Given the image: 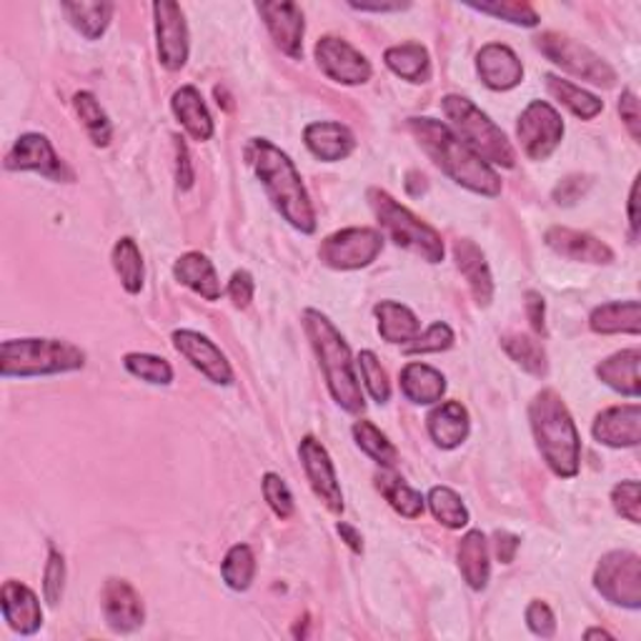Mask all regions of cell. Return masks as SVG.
<instances>
[{
  "label": "cell",
  "mask_w": 641,
  "mask_h": 641,
  "mask_svg": "<svg viewBox=\"0 0 641 641\" xmlns=\"http://www.w3.org/2000/svg\"><path fill=\"white\" fill-rule=\"evenodd\" d=\"M411 133L432 155L434 163L446 176H452L459 186L474 191V194L497 198L501 194V178L487 161H481L469 145L454 135L452 128L436 121V118H411Z\"/></svg>",
  "instance_id": "1"
},
{
  "label": "cell",
  "mask_w": 641,
  "mask_h": 641,
  "mask_svg": "<svg viewBox=\"0 0 641 641\" xmlns=\"http://www.w3.org/2000/svg\"><path fill=\"white\" fill-rule=\"evenodd\" d=\"M251 163L256 173H259L261 183L269 191L273 206L279 208V214L286 221L298 228L301 233H314L316 231V214L311 206V198L306 194L304 183L293 161L276 145L265 139H253L249 145Z\"/></svg>",
  "instance_id": "2"
},
{
  "label": "cell",
  "mask_w": 641,
  "mask_h": 641,
  "mask_svg": "<svg viewBox=\"0 0 641 641\" xmlns=\"http://www.w3.org/2000/svg\"><path fill=\"white\" fill-rule=\"evenodd\" d=\"M531 428H534L539 452H542L548 469L562 479H572L579 474L582 438L576 424L558 399L556 391H542L529 406Z\"/></svg>",
  "instance_id": "3"
},
{
  "label": "cell",
  "mask_w": 641,
  "mask_h": 641,
  "mask_svg": "<svg viewBox=\"0 0 641 641\" xmlns=\"http://www.w3.org/2000/svg\"><path fill=\"white\" fill-rule=\"evenodd\" d=\"M304 328L311 338V346L324 369V377L328 383V391L338 406H344L351 414H359L366 409L363 393L354 371V356L349 344L338 334V328L324 314L308 308L304 314Z\"/></svg>",
  "instance_id": "4"
},
{
  "label": "cell",
  "mask_w": 641,
  "mask_h": 641,
  "mask_svg": "<svg viewBox=\"0 0 641 641\" xmlns=\"http://www.w3.org/2000/svg\"><path fill=\"white\" fill-rule=\"evenodd\" d=\"M86 366V354L58 338H18L0 346V377L29 379L68 373Z\"/></svg>",
  "instance_id": "5"
},
{
  "label": "cell",
  "mask_w": 641,
  "mask_h": 641,
  "mask_svg": "<svg viewBox=\"0 0 641 641\" xmlns=\"http://www.w3.org/2000/svg\"><path fill=\"white\" fill-rule=\"evenodd\" d=\"M442 108L454 126L456 139L469 145L481 161L497 163V166L503 169H514L517 153L507 141V135H503L501 128L493 123L487 113H481L469 98L446 96L442 100Z\"/></svg>",
  "instance_id": "6"
},
{
  "label": "cell",
  "mask_w": 641,
  "mask_h": 641,
  "mask_svg": "<svg viewBox=\"0 0 641 641\" xmlns=\"http://www.w3.org/2000/svg\"><path fill=\"white\" fill-rule=\"evenodd\" d=\"M369 204L381 221V226L387 228V233L391 236L393 243L401 246V249L414 251L428 263L444 261L442 236H438L432 226L411 214L409 208L401 206L396 198H391L387 191L371 188Z\"/></svg>",
  "instance_id": "7"
},
{
  "label": "cell",
  "mask_w": 641,
  "mask_h": 641,
  "mask_svg": "<svg viewBox=\"0 0 641 641\" xmlns=\"http://www.w3.org/2000/svg\"><path fill=\"white\" fill-rule=\"evenodd\" d=\"M536 48L542 51L548 61L556 63L558 68H564L576 78L589 80V84L604 88H611L617 84V70L579 41L566 39V35L558 33H544L536 39Z\"/></svg>",
  "instance_id": "8"
},
{
  "label": "cell",
  "mask_w": 641,
  "mask_h": 641,
  "mask_svg": "<svg viewBox=\"0 0 641 641\" xmlns=\"http://www.w3.org/2000/svg\"><path fill=\"white\" fill-rule=\"evenodd\" d=\"M599 594L627 609L641 607V558L631 552H611L599 562L594 574Z\"/></svg>",
  "instance_id": "9"
},
{
  "label": "cell",
  "mask_w": 641,
  "mask_h": 641,
  "mask_svg": "<svg viewBox=\"0 0 641 641\" xmlns=\"http://www.w3.org/2000/svg\"><path fill=\"white\" fill-rule=\"evenodd\" d=\"M381 251L383 236L377 228H344L320 243L318 259L336 271H354L377 261Z\"/></svg>",
  "instance_id": "10"
},
{
  "label": "cell",
  "mask_w": 641,
  "mask_h": 641,
  "mask_svg": "<svg viewBox=\"0 0 641 641\" xmlns=\"http://www.w3.org/2000/svg\"><path fill=\"white\" fill-rule=\"evenodd\" d=\"M517 135L531 161H546L564 135V121L546 100H531L521 113Z\"/></svg>",
  "instance_id": "11"
},
{
  "label": "cell",
  "mask_w": 641,
  "mask_h": 641,
  "mask_svg": "<svg viewBox=\"0 0 641 641\" xmlns=\"http://www.w3.org/2000/svg\"><path fill=\"white\" fill-rule=\"evenodd\" d=\"M8 171H35L51 181H73V171L63 163L51 141L41 133H25L6 159Z\"/></svg>",
  "instance_id": "12"
},
{
  "label": "cell",
  "mask_w": 641,
  "mask_h": 641,
  "mask_svg": "<svg viewBox=\"0 0 641 641\" xmlns=\"http://www.w3.org/2000/svg\"><path fill=\"white\" fill-rule=\"evenodd\" d=\"M316 61L320 70L336 84L359 86L371 78V63L366 61V56H361L346 41L334 39V35H326L316 43Z\"/></svg>",
  "instance_id": "13"
},
{
  "label": "cell",
  "mask_w": 641,
  "mask_h": 641,
  "mask_svg": "<svg viewBox=\"0 0 641 641\" xmlns=\"http://www.w3.org/2000/svg\"><path fill=\"white\" fill-rule=\"evenodd\" d=\"M153 15L161 66L169 70H181L188 61V29L181 6L161 0V3L153 6Z\"/></svg>",
  "instance_id": "14"
},
{
  "label": "cell",
  "mask_w": 641,
  "mask_h": 641,
  "mask_svg": "<svg viewBox=\"0 0 641 641\" xmlns=\"http://www.w3.org/2000/svg\"><path fill=\"white\" fill-rule=\"evenodd\" d=\"M259 13L273 43L289 58L298 61L304 56V13H301L296 3H289V0H269V3L259 6Z\"/></svg>",
  "instance_id": "15"
},
{
  "label": "cell",
  "mask_w": 641,
  "mask_h": 641,
  "mask_svg": "<svg viewBox=\"0 0 641 641\" xmlns=\"http://www.w3.org/2000/svg\"><path fill=\"white\" fill-rule=\"evenodd\" d=\"M298 456L316 497L324 501L334 514H341L344 493H341V487H338L332 456L326 454V448L320 446V442H316L314 436H306L298 446Z\"/></svg>",
  "instance_id": "16"
},
{
  "label": "cell",
  "mask_w": 641,
  "mask_h": 641,
  "mask_svg": "<svg viewBox=\"0 0 641 641\" xmlns=\"http://www.w3.org/2000/svg\"><path fill=\"white\" fill-rule=\"evenodd\" d=\"M100 607L104 617L116 634H131L139 629L145 619L143 601L139 591L123 579H108L104 591H100Z\"/></svg>",
  "instance_id": "17"
},
{
  "label": "cell",
  "mask_w": 641,
  "mask_h": 641,
  "mask_svg": "<svg viewBox=\"0 0 641 641\" xmlns=\"http://www.w3.org/2000/svg\"><path fill=\"white\" fill-rule=\"evenodd\" d=\"M173 346H176V351L181 356H186L191 366H196L208 381L221 383V387H228V383L233 381V371L231 366H228L226 356L204 334L176 332L173 334Z\"/></svg>",
  "instance_id": "18"
},
{
  "label": "cell",
  "mask_w": 641,
  "mask_h": 641,
  "mask_svg": "<svg viewBox=\"0 0 641 641\" xmlns=\"http://www.w3.org/2000/svg\"><path fill=\"white\" fill-rule=\"evenodd\" d=\"M476 68L484 86L491 90H511L524 80V66L509 45L489 43L476 56Z\"/></svg>",
  "instance_id": "19"
},
{
  "label": "cell",
  "mask_w": 641,
  "mask_h": 641,
  "mask_svg": "<svg viewBox=\"0 0 641 641\" xmlns=\"http://www.w3.org/2000/svg\"><path fill=\"white\" fill-rule=\"evenodd\" d=\"M594 438L604 446L627 448L641 442V409L639 404L611 406L594 421Z\"/></svg>",
  "instance_id": "20"
},
{
  "label": "cell",
  "mask_w": 641,
  "mask_h": 641,
  "mask_svg": "<svg viewBox=\"0 0 641 641\" xmlns=\"http://www.w3.org/2000/svg\"><path fill=\"white\" fill-rule=\"evenodd\" d=\"M0 607H3V619L8 627L18 634L29 637L35 634L43 624L41 601L29 586L21 582H6L3 591H0Z\"/></svg>",
  "instance_id": "21"
},
{
  "label": "cell",
  "mask_w": 641,
  "mask_h": 641,
  "mask_svg": "<svg viewBox=\"0 0 641 641\" xmlns=\"http://www.w3.org/2000/svg\"><path fill=\"white\" fill-rule=\"evenodd\" d=\"M546 246L558 256H564V259H572V261L601 263V265L613 261V251L607 243L589 233L574 231V228H562V226L548 228Z\"/></svg>",
  "instance_id": "22"
},
{
  "label": "cell",
  "mask_w": 641,
  "mask_h": 641,
  "mask_svg": "<svg viewBox=\"0 0 641 641\" xmlns=\"http://www.w3.org/2000/svg\"><path fill=\"white\" fill-rule=\"evenodd\" d=\"M454 259L456 265H459L461 276L469 283L474 298L481 306H489L493 298V279L479 246L469 241V238H459V241H454Z\"/></svg>",
  "instance_id": "23"
},
{
  "label": "cell",
  "mask_w": 641,
  "mask_h": 641,
  "mask_svg": "<svg viewBox=\"0 0 641 641\" xmlns=\"http://www.w3.org/2000/svg\"><path fill=\"white\" fill-rule=\"evenodd\" d=\"M304 141L308 145V151L320 161H344L349 159L351 151L356 149V139L349 128L334 121H318L306 126Z\"/></svg>",
  "instance_id": "24"
},
{
  "label": "cell",
  "mask_w": 641,
  "mask_h": 641,
  "mask_svg": "<svg viewBox=\"0 0 641 641\" xmlns=\"http://www.w3.org/2000/svg\"><path fill=\"white\" fill-rule=\"evenodd\" d=\"M428 434L442 448H456L466 442L469 436V411H466L459 401H444L436 406L426 419Z\"/></svg>",
  "instance_id": "25"
},
{
  "label": "cell",
  "mask_w": 641,
  "mask_h": 641,
  "mask_svg": "<svg viewBox=\"0 0 641 641\" xmlns=\"http://www.w3.org/2000/svg\"><path fill=\"white\" fill-rule=\"evenodd\" d=\"M401 391L411 404H438L446 393V379L442 377V371L426 363H406L404 371H401Z\"/></svg>",
  "instance_id": "26"
},
{
  "label": "cell",
  "mask_w": 641,
  "mask_h": 641,
  "mask_svg": "<svg viewBox=\"0 0 641 641\" xmlns=\"http://www.w3.org/2000/svg\"><path fill=\"white\" fill-rule=\"evenodd\" d=\"M173 276H176L183 286H188L191 291H196L198 296H204L206 301H218L221 298V281L216 276L214 263H210L204 253H186L181 256L173 265Z\"/></svg>",
  "instance_id": "27"
},
{
  "label": "cell",
  "mask_w": 641,
  "mask_h": 641,
  "mask_svg": "<svg viewBox=\"0 0 641 641\" xmlns=\"http://www.w3.org/2000/svg\"><path fill=\"white\" fill-rule=\"evenodd\" d=\"M639 361L641 351L639 349H627L609 356L607 361H601L597 366V377L607 383L609 389L624 393V396L637 399L641 393V381H639Z\"/></svg>",
  "instance_id": "28"
},
{
  "label": "cell",
  "mask_w": 641,
  "mask_h": 641,
  "mask_svg": "<svg viewBox=\"0 0 641 641\" xmlns=\"http://www.w3.org/2000/svg\"><path fill=\"white\" fill-rule=\"evenodd\" d=\"M171 106L181 126L186 128L188 135H194L196 141H208L210 135H214V118H210L198 88L194 86L178 88L176 94H173Z\"/></svg>",
  "instance_id": "29"
},
{
  "label": "cell",
  "mask_w": 641,
  "mask_h": 641,
  "mask_svg": "<svg viewBox=\"0 0 641 641\" xmlns=\"http://www.w3.org/2000/svg\"><path fill=\"white\" fill-rule=\"evenodd\" d=\"M594 334L611 336V334H631L639 336L641 332V308L639 301H613L594 308L589 318Z\"/></svg>",
  "instance_id": "30"
},
{
  "label": "cell",
  "mask_w": 641,
  "mask_h": 641,
  "mask_svg": "<svg viewBox=\"0 0 641 641\" xmlns=\"http://www.w3.org/2000/svg\"><path fill=\"white\" fill-rule=\"evenodd\" d=\"M459 569L464 574V582L471 586L474 591L487 589L489 582V546L487 536L481 531H469L459 542Z\"/></svg>",
  "instance_id": "31"
},
{
  "label": "cell",
  "mask_w": 641,
  "mask_h": 641,
  "mask_svg": "<svg viewBox=\"0 0 641 641\" xmlns=\"http://www.w3.org/2000/svg\"><path fill=\"white\" fill-rule=\"evenodd\" d=\"M373 314L379 318V334L387 344H411L419 336V318L411 308L396 301H381L373 308Z\"/></svg>",
  "instance_id": "32"
},
{
  "label": "cell",
  "mask_w": 641,
  "mask_h": 641,
  "mask_svg": "<svg viewBox=\"0 0 641 641\" xmlns=\"http://www.w3.org/2000/svg\"><path fill=\"white\" fill-rule=\"evenodd\" d=\"M383 61L399 78L411 80V84H426L432 78V61H428L424 45L419 43L393 45L383 53Z\"/></svg>",
  "instance_id": "33"
},
{
  "label": "cell",
  "mask_w": 641,
  "mask_h": 641,
  "mask_svg": "<svg viewBox=\"0 0 641 641\" xmlns=\"http://www.w3.org/2000/svg\"><path fill=\"white\" fill-rule=\"evenodd\" d=\"M546 88L558 104H564L576 118H584V121H591V118H597L604 111V104L597 96H591L589 90L569 84V80L552 76V73L546 76Z\"/></svg>",
  "instance_id": "34"
},
{
  "label": "cell",
  "mask_w": 641,
  "mask_h": 641,
  "mask_svg": "<svg viewBox=\"0 0 641 641\" xmlns=\"http://www.w3.org/2000/svg\"><path fill=\"white\" fill-rule=\"evenodd\" d=\"M377 487L401 517L419 519L424 514V497H421L416 489H411L401 476L381 471L377 476Z\"/></svg>",
  "instance_id": "35"
},
{
  "label": "cell",
  "mask_w": 641,
  "mask_h": 641,
  "mask_svg": "<svg viewBox=\"0 0 641 641\" xmlns=\"http://www.w3.org/2000/svg\"><path fill=\"white\" fill-rule=\"evenodd\" d=\"M501 346L503 351L511 356V361H517L521 369L531 373V377H546L548 371L546 351L536 338H531L526 334H511L501 338Z\"/></svg>",
  "instance_id": "36"
},
{
  "label": "cell",
  "mask_w": 641,
  "mask_h": 641,
  "mask_svg": "<svg viewBox=\"0 0 641 641\" xmlns=\"http://www.w3.org/2000/svg\"><path fill=\"white\" fill-rule=\"evenodd\" d=\"M68 21L86 35L88 41H98L111 23V3H63Z\"/></svg>",
  "instance_id": "37"
},
{
  "label": "cell",
  "mask_w": 641,
  "mask_h": 641,
  "mask_svg": "<svg viewBox=\"0 0 641 641\" xmlns=\"http://www.w3.org/2000/svg\"><path fill=\"white\" fill-rule=\"evenodd\" d=\"M113 269L128 293H141L143 289V256L133 238H121L113 246Z\"/></svg>",
  "instance_id": "38"
},
{
  "label": "cell",
  "mask_w": 641,
  "mask_h": 641,
  "mask_svg": "<svg viewBox=\"0 0 641 641\" xmlns=\"http://www.w3.org/2000/svg\"><path fill=\"white\" fill-rule=\"evenodd\" d=\"M73 106H76V113L80 121H84L86 131L90 135V141L96 145H108L111 143V135H113V128L111 121H108V116L100 104L96 100L94 94H88V90H80L73 98Z\"/></svg>",
  "instance_id": "39"
},
{
  "label": "cell",
  "mask_w": 641,
  "mask_h": 641,
  "mask_svg": "<svg viewBox=\"0 0 641 641\" xmlns=\"http://www.w3.org/2000/svg\"><path fill=\"white\" fill-rule=\"evenodd\" d=\"M224 582L231 586L233 591H246L256 576V556L251 552V546L236 544L228 548V554L224 558L221 566Z\"/></svg>",
  "instance_id": "40"
},
{
  "label": "cell",
  "mask_w": 641,
  "mask_h": 641,
  "mask_svg": "<svg viewBox=\"0 0 641 641\" xmlns=\"http://www.w3.org/2000/svg\"><path fill=\"white\" fill-rule=\"evenodd\" d=\"M354 438H356V444L361 446V452L369 454L377 464L387 466V469L396 464V459H399L396 446H393L387 438V434H381L379 428L371 424V421H356Z\"/></svg>",
  "instance_id": "41"
},
{
  "label": "cell",
  "mask_w": 641,
  "mask_h": 641,
  "mask_svg": "<svg viewBox=\"0 0 641 641\" xmlns=\"http://www.w3.org/2000/svg\"><path fill=\"white\" fill-rule=\"evenodd\" d=\"M428 507L436 521H442L446 529H461L469 524V511H466L461 497L448 487H434L428 493Z\"/></svg>",
  "instance_id": "42"
},
{
  "label": "cell",
  "mask_w": 641,
  "mask_h": 641,
  "mask_svg": "<svg viewBox=\"0 0 641 641\" xmlns=\"http://www.w3.org/2000/svg\"><path fill=\"white\" fill-rule=\"evenodd\" d=\"M126 369L133 373L135 379L155 383V387H169L173 381V369L166 359L161 356H151V354H128L126 359Z\"/></svg>",
  "instance_id": "43"
},
{
  "label": "cell",
  "mask_w": 641,
  "mask_h": 641,
  "mask_svg": "<svg viewBox=\"0 0 641 641\" xmlns=\"http://www.w3.org/2000/svg\"><path fill=\"white\" fill-rule=\"evenodd\" d=\"M474 11L487 13L493 18H501V21H509L514 25H526V29H534L539 23V13L529 3H519V0H491V3H471Z\"/></svg>",
  "instance_id": "44"
},
{
  "label": "cell",
  "mask_w": 641,
  "mask_h": 641,
  "mask_svg": "<svg viewBox=\"0 0 641 641\" xmlns=\"http://www.w3.org/2000/svg\"><path fill=\"white\" fill-rule=\"evenodd\" d=\"M359 369H361V377L366 381V389H369L373 401L387 404V401L391 399V383H389L387 371H383L381 361L377 359V354L361 351L359 354Z\"/></svg>",
  "instance_id": "45"
},
{
  "label": "cell",
  "mask_w": 641,
  "mask_h": 641,
  "mask_svg": "<svg viewBox=\"0 0 641 641\" xmlns=\"http://www.w3.org/2000/svg\"><path fill=\"white\" fill-rule=\"evenodd\" d=\"M454 346V332L442 320H436L434 326H428L424 336H416L414 341L404 346V354H438Z\"/></svg>",
  "instance_id": "46"
},
{
  "label": "cell",
  "mask_w": 641,
  "mask_h": 641,
  "mask_svg": "<svg viewBox=\"0 0 641 641\" xmlns=\"http://www.w3.org/2000/svg\"><path fill=\"white\" fill-rule=\"evenodd\" d=\"M63 589H66V562H63V556L56 552V548H51L48 564H45V574H43L45 601H48L51 607H58Z\"/></svg>",
  "instance_id": "47"
},
{
  "label": "cell",
  "mask_w": 641,
  "mask_h": 641,
  "mask_svg": "<svg viewBox=\"0 0 641 641\" xmlns=\"http://www.w3.org/2000/svg\"><path fill=\"white\" fill-rule=\"evenodd\" d=\"M263 497L279 519H289L293 514V497L279 474L263 476Z\"/></svg>",
  "instance_id": "48"
},
{
  "label": "cell",
  "mask_w": 641,
  "mask_h": 641,
  "mask_svg": "<svg viewBox=\"0 0 641 641\" xmlns=\"http://www.w3.org/2000/svg\"><path fill=\"white\" fill-rule=\"evenodd\" d=\"M613 509L631 524L641 521V499H639V481H621L611 491Z\"/></svg>",
  "instance_id": "49"
},
{
  "label": "cell",
  "mask_w": 641,
  "mask_h": 641,
  "mask_svg": "<svg viewBox=\"0 0 641 641\" xmlns=\"http://www.w3.org/2000/svg\"><path fill=\"white\" fill-rule=\"evenodd\" d=\"M526 624L536 637H542V639L554 637V631H556L554 611L548 609L544 601H531L526 609Z\"/></svg>",
  "instance_id": "50"
},
{
  "label": "cell",
  "mask_w": 641,
  "mask_h": 641,
  "mask_svg": "<svg viewBox=\"0 0 641 641\" xmlns=\"http://www.w3.org/2000/svg\"><path fill=\"white\" fill-rule=\"evenodd\" d=\"M619 113L621 121L629 128L631 139H641V111H639V98L634 96V90H624L619 98Z\"/></svg>",
  "instance_id": "51"
},
{
  "label": "cell",
  "mask_w": 641,
  "mask_h": 641,
  "mask_svg": "<svg viewBox=\"0 0 641 641\" xmlns=\"http://www.w3.org/2000/svg\"><path fill=\"white\" fill-rule=\"evenodd\" d=\"M253 289L256 286H253V279H251L249 271H236L231 281H228V296H231V301L238 308H246L251 304Z\"/></svg>",
  "instance_id": "52"
},
{
  "label": "cell",
  "mask_w": 641,
  "mask_h": 641,
  "mask_svg": "<svg viewBox=\"0 0 641 641\" xmlns=\"http://www.w3.org/2000/svg\"><path fill=\"white\" fill-rule=\"evenodd\" d=\"M589 188V178L584 176H569L564 178L558 186L554 188V200L558 206H572L584 196V191Z\"/></svg>",
  "instance_id": "53"
},
{
  "label": "cell",
  "mask_w": 641,
  "mask_h": 641,
  "mask_svg": "<svg viewBox=\"0 0 641 641\" xmlns=\"http://www.w3.org/2000/svg\"><path fill=\"white\" fill-rule=\"evenodd\" d=\"M544 314H546L544 296H542V293H536V291H529L526 293V316H529L531 328H534L536 334H546Z\"/></svg>",
  "instance_id": "54"
},
{
  "label": "cell",
  "mask_w": 641,
  "mask_h": 641,
  "mask_svg": "<svg viewBox=\"0 0 641 641\" xmlns=\"http://www.w3.org/2000/svg\"><path fill=\"white\" fill-rule=\"evenodd\" d=\"M493 548H497V558L501 564H511L519 552V536L509 534V531H497L493 534Z\"/></svg>",
  "instance_id": "55"
},
{
  "label": "cell",
  "mask_w": 641,
  "mask_h": 641,
  "mask_svg": "<svg viewBox=\"0 0 641 641\" xmlns=\"http://www.w3.org/2000/svg\"><path fill=\"white\" fill-rule=\"evenodd\" d=\"M176 153H178V163H176V169H178V186L186 191L194 186V169H191V159H188V149H186V143H183V139H176Z\"/></svg>",
  "instance_id": "56"
},
{
  "label": "cell",
  "mask_w": 641,
  "mask_h": 641,
  "mask_svg": "<svg viewBox=\"0 0 641 641\" xmlns=\"http://www.w3.org/2000/svg\"><path fill=\"white\" fill-rule=\"evenodd\" d=\"M336 529H338V534H341V539H344V542H346V544H349V546L354 548V552H356V554H361V552H363V542H361V534H359V531H356V529H354L351 524H344V521H341V524H338Z\"/></svg>",
  "instance_id": "57"
},
{
  "label": "cell",
  "mask_w": 641,
  "mask_h": 641,
  "mask_svg": "<svg viewBox=\"0 0 641 641\" xmlns=\"http://www.w3.org/2000/svg\"><path fill=\"white\" fill-rule=\"evenodd\" d=\"M637 200H639V183H634V186H631V196H629V224H631V238H637V236H639Z\"/></svg>",
  "instance_id": "58"
},
{
  "label": "cell",
  "mask_w": 641,
  "mask_h": 641,
  "mask_svg": "<svg viewBox=\"0 0 641 641\" xmlns=\"http://www.w3.org/2000/svg\"><path fill=\"white\" fill-rule=\"evenodd\" d=\"M409 3H351L356 11H373V13H387V11H401Z\"/></svg>",
  "instance_id": "59"
},
{
  "label": "cell",
  "mask_w": 641,
  "mask_h": 641,
  "mask_svg": "<svg viewBox=\"0 0 641 641\" xmlns=\"http://www.w3.org/2000/svg\"><path fill=\"white\" fill-rule=\"evenodd\" d=\"M586 639H594V637H601V639H611V634H607V631H601V629H589L584 634Z\"/></svg>",
  "instance_id": "60"
}]
</instances>
